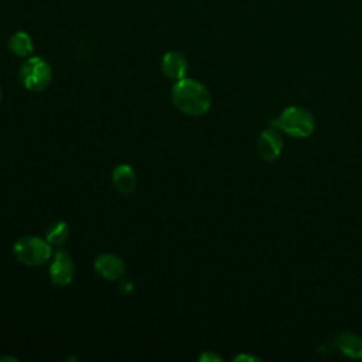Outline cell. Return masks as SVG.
<instances>
[{"label": "cell", "mask_w": 362, "mask_h": 362, "mask_svg": "<svg viewBox=\"0 0 362 362\" xmlns=\"http://www.w3.org/2000/svg\"><path fill=\"white\" fill-rule=\"evenodd\" d=\"M174 106L185 115L202 116L211 107V93L205 85L192 79H178L171 89Z\"/></svg>", "instance_id": "1"}, {"label": "cell", "mask_w": 362, "mask_h": 362, "mask_svg": "<svg viewBox=\"0 0 362 362\" xmlns=\"http://www.w3.org/2000/svg\"><path fill=\"white\" fill-rule=\"evenodd\" d=\"M270 124L277 127L280 132L296 137V139H305L308 137L315 127L314 116L301 106H290L286 107L277 119H274Z\"/></svg>", "instance_id": "2"}, {"label": "cell", "mask_w": 362, "mask_h": 362, "mask_svg": "<svg viewBox=\"0 0 362 362\" xmlns=\"http://www.w3.org/2000/svg\"><path fill=\"white\" fill-rule=\"evenodd\" d=\"M18 76L25 89L31 92H41L51 83L52 69L44 58L30 57L23 62Z\"/></svg>", "instance_id": "3"}, {"label": "cell", "mask_w": 362, "mask_h": 362, "mask_svg": "<svg viewBox=\"0 0 362 362\" xmlns=\"http://www.w3.org/2000/svg\"><path fill=\"white\" fill-rule=\"evenodd\" d=\"M14 256L27 266L44 264L51 257V243L38 236L28 235L20 238L13 246Z\"/></svg>", "instance_id": "4"}, {"label": "cell", "mask_w": 362, "mask_h": 362, "mask_svg": "<svg viewBox=\"0 0 362 362\" xmlns=\"http://www.w3.org/2000/svg\"><path fill=\"white\" fill-rule=\"evenodd\" d=\"M74 276H75V266L71 256L64 250H58L54 255V259L49 266L51 281L55 286L64 287L74 280Z\"/></svg>", "instance_id": "5"}, {"label": "cell", "mask_w": 362, "mask_h": 362, "mask_svg": "<svg viewBox=\"0 0 362 362\" xmlns=\"http://www.w3.org/2000/svg\"><path fill=\"white\" fill-rule=\"evenodd\" d=\"M283 150V139L280 130L270 124L257 139V153L264 161H274Z\"/></svg>", "instance_id": "6"}, {"label": "cell", "mask_w": 362, "mask_h": 362, "mask_svg": "<svg viewBox=\"0 0 362 362\" xmlns=\"http://www.w3.org/2000/svg\"><path fill=\"white\" fill-rule=\"evenodd\" d=\"M95 270L103 279L115 281V280H119L124 276L126 264L122 260V257H119L113 253H103V255L96 257Z\"/></svg>", "instance_id": "7"}, {"label": "cell", "mask_w": 362, "mask_h": 362, "mask_svg": "<svg viewBox=\"0 0 362 362\" xmlns=\"http://www.w3.org/2000/svg\"><path fill=\"white\" fill-rule=\"evenodd\" d=\"M161 71L170 79L178 81L185 78L188 71V62L181 52L168 51L161 58Z\"/></svg>", "instance_id": "8"}, {"label": "cell", "mask_w": 362, "mask_h": 362, "mask_svg": "<svg viewBox=\"0 0 362 362\" xmlns=\"http://www.w3.org/2000/svg\"><path fill=\"white\" fill-rule=\"evenodd\" d=\"M113 184L116 189L122 194H132L137 184V177L132 165L129 164H120L113 170L112 174Z\"/></svg>", "instance_id": "9"}, {"label": "cell", "mask_w": 362, "mask_h": 362, "mask_svg": "<svg viewBox=\"0 0 362 362\" xmlns=\"http://www.w3.org/2000/svg\"><path fill=\"white\" fill-rule=\"evenodd\" d=\"M337 348L348 358L362 359V337L354 332H341L335 338Z\"/></svg>", "instance_id": "10"}, {"label": "cell", "mask_w": 362, "mask_h": 362, "mask_svg": "<svg viewBox=\"0 0 362 362\" xmlns=\"http://www.w3.org/2000/svg\"><path fill=\"white\" fill-rule=\"evenodd\" d=\"M8 49L17 57H28L34 51V44L27 33L17 31L8 38Z\"/></svg>", "instance_id": "11"}, {"label": "cell", "mask_w": 362, "mask_h": 362, "mask_svg": "<svg viewBox=\"0 0 362 362\" xmlns=\"http://www.w3.org/2000/svg\"><path fill=\"white\" fill-rule=\"evenodd\" d=\"M68 236H69V228L62 221L51 223L45 232V238L51 245H61L68 239Z\"/></svg>", "instance_id": "12"}, {"label": "cell", "mask_w": 362, "mask_h": 362, "mask_svg": "<svg viewBox=\"0 0 362 362\" xmlns=\"http://www.w3.org/2000/svg\"><path fill=\"white\" fill-rule=\"evenodd\" d=\"M199 361H202V362H208V361H211V362H219V361H222V358H221L218 354L212 352V351H206V352H204V354L199 356Z\"/></svg>", "instance_id": "13"}, {"label": "cell", "mask_w": 362, "mask_h": 362, "mask_svg": "<svg viewBox=\"0 0 362 362\" xmlns=\"http://www.w3.org/2000/svg\"><path fill=\"white\" fill-rule=\"evenodd\" d=\"M233 361H260L259 358L256 356H252V355H247V354H242V355H238L233 358Z\"/></svg>", "instance_id": "14"}, {"label": "cell", "mask_w": 362, "mask_h": 362, "mask_svg": "<svg viewBox=\"0 0 362 362\" xmlns=\"http://www.w3.org/2000/svg\"><path fill=\"white\" fill-rule=\"evenodd\" d=\"M0 361H14V362H17V358H10V356H4V358H1Z\"/></svg>", "instance_id": "15"}, {"label": "cell", "mask_w": 362, "mask_h": 362, "mask_svg": "<svg viewBox=\"0 0 362 362\" xmlns=\"http://www.w3.org/2000/svg\"><path fill=\"white\" fill-rule=\"evenodd\" d=\"M0 100H1V89H0Z\"/></svg>", "instance_id": "16"}]
</instances>
